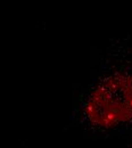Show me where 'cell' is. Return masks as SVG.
<instances>
[{"instance_id": "obj_1", "label": "cell", "mask_w": 132, "mask_h": 148, "mask_svg": "<svg viewBox=\"0 0 132 148\" xmlns=\"http://www.w3.org/2000/svg\"><path fill=\"white\" fill-rule=\"evenodd\" d=\"M77 117L88 129L106 132L132 123V60L103 71L77 107Z\"/></svg>"}]
</instances>
